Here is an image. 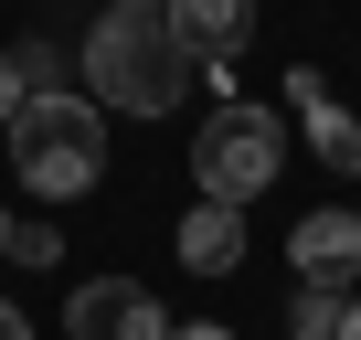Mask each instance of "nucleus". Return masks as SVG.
I'll list each match as a JSON object with an SVG mask.
<instances>
[{
	"mask_svg": "<svg viewBox=\"0 0 361 340\" xmlns=\"http://www.w3.org/2000/svg\"><path fill=\"white\" fill-rule=\"evenodd\" d=\"M340 340H361V298H350V319H340Z\"/></svg>",
	"mask_w": 361,
	"mask_h": 340,
	"instance_id": "obj_14",
	"label": "nucleus"
},
{
	"mask_svg": "<svg viewBox=\"0 0 361 340\" xmlns=\"http://www.w3.org/2000/svg\"><path fill=\"white\" fill-rule=\"evenodd\" d=\"M0 255H11V213H0Z\"/></svg>",
	"mask_w": 361,
	"mask_h": 340,
	"instance_id": "obj_16",
	"label": "nucleus"
},
{
	"mask_svg": "<svg viewBox=\"0 0 361 340\" xmlns=\"http://www.w3.org/2000/svg\"><path fill=\"white\" fill-rule=\"evenodd\" d=\"M340 319H350V298L308 287V298H298V329H287V340H340Z\"/></svg>",
	"mask_w": 361,
	"mask_h": 340,
	"instance_id": "obj_9",
	"label": "nucleus"
},
{
	"mask_svg": "<svg viewBox=\"0 0 361 340\" xmlns=\"http://www.w3.org/2000/svg\"><path fill=\"white\" fill-rule=\"evenodd\" d=\"M287 107L308 117V138H319V159H329V170H361V117L329 96V75H319V64H287Z\"/></svg>",
	"mask_w": 361,
	"mask_h": 340,
	"instance_id": "obj_7",
	"label": "nucleus"
},
{
	"mask_svg": "<svg viewBox=\"0 0 361 340\" xmlns=\"http://www.w3.org/2000/svg\"><path fill=\"white\" fill-rule=\"evenodd\" d=\"M64 329H75V340H170V319H159V298H149L138 277L75 287V298H64Z\"/></svg>",
	"mask_w": 361,
	"mask_h": 340,
	"instance_id": "obj_5",
	"label": "nucleus"
},
{
	"mask_svg": "<svg viewBox=\"0 0 361 340\" xmlns=\"http://www.w3.org/2000/svg\"><path fill=\"white\" fill-rule=\"evenodd\" d=\"M106 11H159V0H106Z\"/></svg>",
	"mask_w": 361,
	"mask_h": 340,
	"instance_id": "obj_15",
	"label": "nucleus"
},
{
	"mask_svg": "<svg viewBox=\"0 0 361 340\" xmlns=\"http://www.w3.org/2000/svg\"><path fill=\"white\" fill-rule=\"evenodd\" d=\"M22 117V75H11V54H0V128Z\"/></svg>",
	"mask_w": 361,
	"mask_h": 340,
	"instance_id": "obj_11",
	"label": "nucleus"
},
{
	"mask_svg": "<svg viewBox=\"0 0 361 340\" xmlns=\"http://www.w3.org/2000/svg\"><path fill=\"white\" fill-rule=\"evenodd\" d=\"M287 255H298V287H329V298H350V277H361V213H350V202H319V213H298Z\"/></svg>",
	"mask_w": 361,
	"mask_h": 340,
	"instance_id": "obj_4",
	"label": "nucleus"
},
{
	"mask_svg": "<svg viewBox=\"0 0 361 340\" xmlns=\"http://www.w3.org/2000/svg\"><path fill=\"white\" fill-rule=\"evenodd\" d=\"M0 340H32V319H22V308H11V298H0Z\"/></svg>",
	"mask_w": 361,
	"mask_h": 340,
	"instance_id": "obj_13",
	"label": "nucleus"
},
{
	"mask_svg": "<svg viewBox=\"0 0 361 340\" xmlns=\"http://www.w3.org/2000/svg\"><path fill=\"white\" fill-rule=\"evenodd\" d=\"M276 170H287V128H276V107L224 96V107L192 128V181H202V202H234V213H245Z\"/></svg>",
	"mask_w": 361,
	"mask_h": 340,
	"instance_id": "obj_3",
	"label": "nucleus"
},
{
	"mask_svg": "<svg viewBox=\"0 0 361 340\" xmlns=\"http://www.w3.org/2000/svg\"><path fill=\"white\" fill-rule=\"evenodd\" d=\"M170 340H234V329H224V319H180Z\"/></svg>",
	"mask_w": 361,
	"mask_h": 340,
	"instance_id": "obj_12",
	"label": "nucleus"
},
{
	"mask_svg": "<svg viewBox=\"0 0 361 340\" xmlns=\"http://www.w3.org/2000/svg\"><path fill=\"white\" fill-rule=\"evenodd\" d=\"M192 75H202V64H192V43L170 32V11H96V32H85V85H96V107H117V117H170Z\"/></svg>",
	"mask_w": 361,
	"mask_h": 340,
	"instance_id": "obj_2",
	"label": "nucleus"
},
{
	"mask_svg": "<svg viewBox=\"0 0 361 340\" xmlns=\"http://www.w3.org/2000/svg\"><path fill=\"white\" fill-rule=\"evenodd\" d=\"M180 266L192 277H234L245 266V213L234 202H192L180 213Z\"/></svg>",
	"mask_w": 361,
	"mask_h": 340,
	"instance_id": "obj_8",
	"label": "nucleus"
},
{
	"mask_svg": "<svg viewBox=\"0 0 361 340\" xmlns=\"http://www.w3.org/2000/svg\"><path fill=\"white\" fill-rule=\"evenodd\" d=\"M11 266H64V234L54 224H11Z\"/></svg>",
	"mask_w": 361,
	"mask_h": 340,
	"instance_id": "obj_10",
	"label": "nucleus"
},
{
	"mask_svg": "<svg viewBox=\"0 0 361 340\" xmlns=\"http://www.w3.org/2000/svg\"><path fill=\"white\" fill-rule=\"evenodd\" d=\"M11 138V181L32 202H85L106 181V107L96 96H64V85H32L22 117L0 128Z\"/></svg>",
	"mask_w": 361,
	"mask_h": 340,
	"instance_id": "obj_1",
	"label": "nucleus"
},
{
	"mask_svg": "<svg viewBox=\"0 0 361 340\" xmlns=\"http://www.w3.org/2000/svg\"><path fill=\"white\" fill-rule=\"evenodd\" d=\"M159 11H170V32H180V43H192V64H202V75H224V64L255 43V0H159Z\"/></svg>",
	"mask_w": 361,
	"mask_h": 340,
	"instance_id": "obj_6",
	"label": "nucleus"
},
{
	"mask_svg": "<svg viewBox=\"0 0 361 340\" xmlns=\"http://www.w3.org/2000/svg\"><path fill=\"white\" fill-rule=\"evenodd\" d=\"M350 213H361V202H350Z\"/></svg>",
	"mask_w": 361,
	"mask_h": 340,
	"instance_id": "obj_17",
	"label": "nucleus"
}]
</instances>
